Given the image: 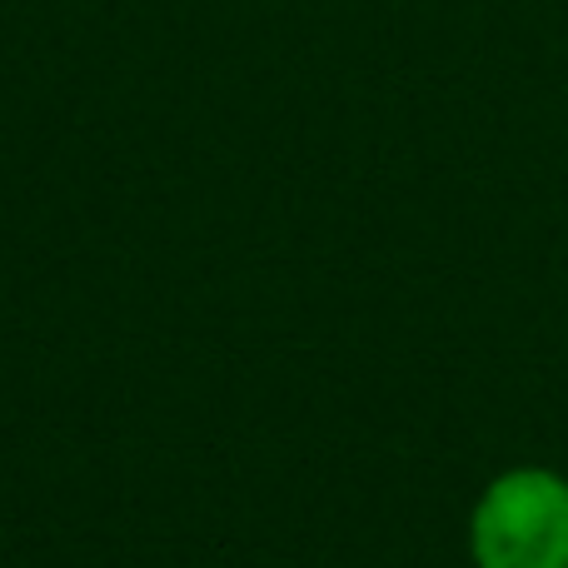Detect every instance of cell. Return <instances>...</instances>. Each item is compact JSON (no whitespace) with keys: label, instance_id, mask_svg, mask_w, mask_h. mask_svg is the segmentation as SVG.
Returning a JSON list of instances; mask_svg holds the SVG:
<instances>
[{"label":"cell","instance_id":"6da1fadb","mask_svg":"<svg viewBox=\"0 0 568 568\" xmlns=\"http://www.w3.org/2000/svg\"><path fill=\"white\" fill-rule=\"evenodd\" d=\"M479 568H568V484L544 469L499 479L474 514Z\"/></svg>","mask_w":568,"mask_h":568}]
</instances>
